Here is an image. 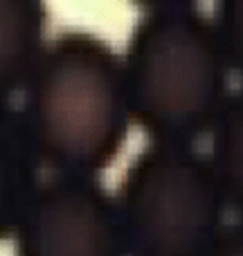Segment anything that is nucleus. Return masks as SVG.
<instances>
[{"instance_id": "obj_1", "label": "nucleus", "mask_w": 243, "mask_h": 256, "mask_svg": "<svg viewBox=\"0 0 243 256\" xmlns=\"http://www.w3.org/2000/svg\"><path fill=\"white\" fill-rule=\"evenodd\" d=\"M18 112L45 168L97 178L122 153L133 122L122 56L90 32H63L45 45Z\"/></svg>"}, {"instance_id": "obj_2", "label": "nucleus", "mask_w": 243, "mask_h": 256, "mask_svg": "<svg viewBox=\"0 0 243 256\" xmlns=\"http://www.w3.org/2000/svg\"><path fill=\"white\" fill-rule=\"evenodd\" d=\"M131 120L153 144L194 146L227 97L230 68L212 18L191 2L142 12L122 54Z\"/></svg>"}, {"instance_id": "obj_3", "label": "nucleus", "mask_w": 243, "mask_h": 256, "mask_svg": "<svg viewBox=\"0 0 243 256\" xmlns=\"http://www.w3.org/2000/svg\"><path fill=\"white\" fill-rule=\"evenodd\" d=\"M113 198L126 256H209L225 230V200L196 146L151 142Z\"/></svg>"}, {"instance_id": "obj_4", "label": "nucleus", "mask_w": 243, "mask_h": 256, "mask_svg": "<svg viewBox=\"0 0 243 256\" xmlns=\"http://www.w3.org/2000/svg\"><path fill=\"white\" fill-rule=\"evenodd\" d=\"M12 238L16 256H126L115 198L97 178L43 180Z\"/></svg>"}, {"instance_id": "obj_5", "label": "nucleus", "mask_w": 243, "mask_h": 256, "mask_svg": "<svg viewBox=\"0 0 243 256\" xmlns=\"http://www.w3.org/2000/svg\"><path fill=\"white\" fill-rule=\"evenodd\" d=\"M48 9L39 0H0V106L23 97L45 52Z\"/></svg>"}, {"instance_id": "obj_6", "label": "nucleus", "mask_w": 243, "mask_h": 256, "mask_svg": "<svg viewBox=\"0 0 243 256\" xmlns=\"http://www.w3.org/2000/svg\"><path fill=\"white\" fill-rule=\"evenodd\" d=\"M41 164L16 106H0V240L12 238L41 186Z\"/></svg>"}, {"instance_id": "obj_7", "label": "nucleus", "mask_w": 243, "mask_h": 256, "mask_svg": "<svg viewBox=\"0 0 243 256\" xmlns=\"http://www.w3.org/2000/svg\"><path fill=\"white\" fill-rule=\"evenodd\" d=\"M209 137L212 150L207 160L225 207L243 218V86L230 92Z\"/></svg>"}, {"instance_id": "obj_8", "label": "nucleus", "mask_w": 243, "mask_h": 256, "mask_svg": "<svg viewBox=\"0 0 243 256\" xmlns=\"http://www.w3.org/2000/svg\"><path fill=\"white\" fill-rule=\"evenodd\" d=\"M212 22L227 68L243 79V0L218 2Z\"/></svg>"}, {"instance_id": "obj_9", "label": "nucleus", "mask_w": 243, "mask_h": 256, "mask_svg": "<svg viewBox=\"0 0 243 256\" xmlns=\"http://www.w3.org/2000/svg\"><path fill=\"white\" fill-rule=\"evenodd\" d=\"M209 256H243V218L232 225H225L216 248Z\"/></svg>"}]
</instances>
